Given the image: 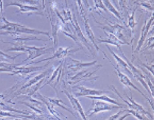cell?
Returning <instances> with one entry per match:
<instances>
[{
  "label": "cell",
  "instance_id": "obj_27",
  "mask_svg": "<svg viewBox=\"0 0 154 120\" xmlns=\"http://www.w3.org/2000/svg\"><path fill=\"white\" fill-rule=\"evenodd\" d=\"M75 2H76V4L78 5V9H79L80 11V14H81V16H84L86 14V12H85V10H84V6H83V3L82 0H75Z\"/></svg>",
  "mask_w": 154,
  "mask_h": 120
},
{
  "label": "cell",
  "instance_id": "obj_22",
  "mask_svg": "<svg viewBox=\"0 0 154 120\" xmlns=\"http://www.w3.org/2000/svg\"><path fill=\"white\" fill-rule=\"evenodd\" d=\"M7 118V117H13L16 118V119H38L39 117H38L37 116H35V114L32 115H22L17 113V114H13L11 112H8V111H1L0 110V118Z\"/></svg>",
  "mask_w": 154,
  "mask_h": 120
},
{
  "label": "cell",
  "instance_id": "obj_19",
  "mask_svg": "<svg viewBox=\"0 0 154 120\" xmlns=\"http://www.w3.org/2000/svg\"><path fill=\"white\" fill-rule=\"evenodd\" d=\"M83 19V23H84V27H85V29H86V35H87L88 38L89 39L90 42L94 44V47H95V50H97V52H99L100 49L98 47L97 44H96V39L94 38V35L93 33L92 30H91V27H90L89 24H88V21L87 19V17H86V15H84V16H82Z\"/></svg>",
  "mask_w": 154,
  "mask_h": 120
},
{
  "label": "cell",
  "instance_id": "obj_3",
  "mask_svg": "<svg viewBox=\"0 0 154 120\" xmlns=\"http://www.w3.org/2000/svg\"><path fill=\"white\" fill-rule=\"evenodd\" d=\"M102 65H96V66L92 69L82 70L74 76L71 77L69 80L67 81V83L70 85H72L82 81H88L91 83V84H93L96 81L97 79L99 78L95 74L100 69L102 68Z\"/></svg>",
  "mask_w": 154,
  "mask_h": 120
},
{
  "label": "cell",
  "instance_id": "obj_32",
  "mask_svg": "<svg viewBox=\"0 0 154 120\" xmlns=\"http://www.w3.org/2000/svg\"><path fill=\"white\" fill-rule=\"evenodd\" d=\"M123 112H125V111H124V110H123V111H119V112H118L117 113H116L115 115H114V116H110V117H109L108 119H118V116H119V115L121 114V113H123Z\"/></svg>",
  "mask_w": 154,
  "mask_h": 120
},
{
  "label": "cell",
  "instance_id": "obj_11",
  "mask_svg": "<svg viewBox=\"0 0 154 120\" xmlns=\"http://www.w3.org/2000/svg\"><path fill=\"white\" fill-rule=\"evenodd\" d=\"M49 62L43 66H27V64L24 65L23 66H17L10 75H19L20 77H26L28 76V75L31 76V75H32V74L40 72L41 70L47 68Z\"/></svg>",
  "mask_w": 154,
  "mask_h": 120
},
{
  "label": "cell",
  "instance_id": "obj_28",
  "mask_svg": "<svg viewBox=\"0 0 154 120\" xmlns=\"http://www.w3.org/2000/svg\"><path fill=\"white\" fill-rule=\"evenodd\" d=\"M135 12H136V10H134V11L132 12L131 15L129 16L128 24H129V27H130L132 29H134V27H135L136 24H137L135 19H134V14H135Z\"/></svg>",
  "mask_w": 154,
  "mask_h": 120
},
{
  "label": "cell",
  "instance_id": "obj_23",
  "mask_svg": "<svg viewBox=\"0 0 154 120\" xmlns=\"http://www.w3.org/2000/svg\"><path fill=\"white\" fill-rule=\"evenodd\" d=\"M17 6L19 8V11L17 13H29V12H33V11H38V8L36 6H30V5H25L22 3L19 2H11L6 5V7H9V6Z\"/></svg>",
  "mask_w": 154,
  "mask_h": 120
},
{
  "label": "cell",
  "instance_id": "obj_4",
  "mask_svg": "<svg viewBox=\"0 0 154 120\" xmlns=\"http://www.w3.org/2000/svg\"><path fill=\"white\" fill-rule=\"evenodd\" d=\"M82 47H79V48H72V47H59L58 50L54 52L53 55L52 56L47 57V58L43 59V60H38V61H31L27 63V65L32 63H42L44 61H49L51 60H55V59H58V60H63V59L66 58L69 55H71L72 54L75 53V52H78L79 50H82Z\"/></svg>",
  "mask_w": 154,
  "mask_h": 120
},
{
  "label": "cell",
  "instance_id": "obj_5",
  "mask_svg": "<svg viewBox=\"0 0 154 120\" xmlns=\"http://www.w3.org/2000/svg\"><path fill=\"white\" fill-rule=\"evenodd\" d=\"M63 60H62L60 63L55 69L52 71V75L50 77L46 83H44L42 85V88L45 86L46 85H50L53 89L55 90L56 94H58V89L60 88V79L62 78L63 76Z\"/></svg>",
  "mask_w": 154,
  "mask_h": 120
},
{
  "label": "cell",
  "instance_id": "obj_37",
  "mask_svg": "<svg viewBox=\"0 0 154 120\" xmlns=\"http://www.w3.org/2000/svg\"><path fill=\"white\" fill-rule=\"evenodd\" d=\"M53 1H54V2H56L58 1V0H53Z\"/></svg>",
  "mask_w": 154,
  "mask_h": 120
},
{
  "label": "cell",
  "instance_id": "obj_16",
  "mask_svg": "<svg viewBox=\"0 0 154 120\" xmlns=\"http://www.w3.org/2000/svg\"><path fill=\"white\" fill-rule=\"evenodd\" d=\"M153 16H151L148 21H145V23H144L143 27H142V32H141L140 38L138 42L137 49H136V52H139V51L141 50V48H142V44H143L145 38H146L147 34H148L149 30H150V27H151L152 24H153Z\"/></svg>",
  "mask_w": 154,
  "mask_h": 120
},
{
  "label": "cell",
  "instance_id": "obj_35",
  "mask_svg": "<svg viewBox=\"0 0 154 120\" xmlns=\"http://www.w3.org/2000/svg\"><path fill=\"white\" fill-rule=\"evenodd\" d=\"M42 8L44 10L45 9V0H42Z\"/></svg>",
  "mask_w": 154,
  "mask_h": 120
},
{
  "label": "cell",
  "instance_id": "obj_9",
  "mask_svg": "<svg viewBox=\"0 0 154 120\" xmlns=\"http://www.w3.org/2000/svg\"><path fill=\"white\" fill-rule=\"evenodd\" d=\"M50 12L49 13V18L50 19V23H51L52 29V38H53V42H54V46L55 47H57L58 42V34L59 31H60L62 26V22L60 23V19L55 13V9H54L53 5L51 6L50 8Z\"/></svg>",
  "mask_w": 154,
  "mask_h": 120
},
{
  "label": "cell",
  "instance_id": "obj_30",
  "mask_svg": "<svg viewBox=\"0 0 154 120\" xmlns=\"http://www.w3.org/2000/svg\"><path fill=\"white\" fill-rule=\"evenodd\" d=\"M22 55V54H19V55H16V56H14V57H12V56H11V55H8V54H5V52H3L2 51L0 50V55H1V56L5 57V58H7V59L8 58V59H11V60H14L16 58V57H17L18 56H19V55Z\"/></svg>",
  "mask_w": 154,
  "mask_h": 120
},
{
  "label": "cell",
  "instance_id": "obj_31",
  "mask_svg": "<svg viewBox=\"0 0 154 120\" xmlns=\"http://www.w3.org/2000/svg\"><path fill=\"white\" fill-rule=\"evenodd\" d=\"M4 12V5H3V1L0 0V19H2Z\"/></svg>",
  "mask_w": 154,
  "mask_h": 120
},
{
  "label": "cell",
  "instance_id": "obj_21",
  "mask_svg": "<svg viewBox=\"0 0 154 120\" xmlns=\"http://www.w3.org/2000/svg\"><path fill=\"white\" fill-rule=\"evenodd\" d=\"M86 97L89 98V99H91V100H101V101L106 102V103H111V104L116 105V106H121V107H122L123 108H128V106H126V105L125 106V105H122V104H121V103H118L117 100L109 97H108L107 95H105V94H104L100 95V96H88V97Z\"/></svg>",
  "mask_w": 154,
  "mask_h": 120
},
{
  "label": "cell",
  "instance_id": "obj_17",
  "mask_svg": "<svg viewBox=\"0 0 154 120\" xmlns=\"http://www.w3.org/2000/svg\"><path fill=\"white\" fill-rule=\"evenodd\" d=\"M105 33H106V35H107L108 38L107 39H97V41L99 43H106V44H110L111 45L113 46H115V47H118V48L121 51V52H122V50H121V45H123V44H128V43H126V42H122V41L119 40V38L117 37V36H115L114 35V34L112 33H108L107 32H105Z\"/></svg>",
  "mask_w": 154,
  "mask_h": 120
},
{
  "label": "cell",
  "instance_id": "obj_13",
  "mask_svg": "<svg viewBox=\"0 0 154 120\" xmlns=\"http://www.w3.org/2000/svg\"><path fill=\"white\" fill-rule=\"evenodd\" d=\"M94 20H95V19H94ZM95 21L96 22L99 23L97 21L95 20ZM102 24V25L97 26V27L103 29L105 32H106H106H109L110 33L114 34V35L117 36L119 40L122 41V42H124L128 43L125 41V38H124L123 34H122V31L125 30V29H124L123 27H122V26H120L119 24ZM128 44H130V43H128Z\"/></svg>",
  "mask_w": 154,
  "mask_h": 120
},
{
  "label": "cell",
  "instance_id": "obj_15",
  "mask_svg": "<svg viewBox=\"0 0 154 120\" xmlns=\"http://www.w3.org/2000/svg\"><path fill=\"white\" fill-rule=\"evenodd\" d=\"M63 93L65 94V95H66L67 98H68L69 100L73 109L75 110L76 112H78L80 115H81L82 119L84 120L87 119L86 113H85L84 111H83V107H82L81 104L80 103V102L78 101V100L77 99L76 97H75V95L72 94L70 93V92H69L67 90H63Z\"/></svg>",
  "mask_w": 154,
  "mask_h": 120
},
{
  "label": "cell",
  "instance_id": "obj_2",
  "mask_svg": "<svg viewBox=\"0 0 154 120\" xmlns=\"http://www.w3.org/2000/svg\"><path fill=\"white\" fill-rule=\"evenodd\" d=\"M2 21H3L4 24L0 25V30H3L5 32H1L0 35H12L18 36L19 33L30 34V35H44L50 38V39L51 40L50 32H49L30 28V27H27V26L22 25L21 24H18V23L11 22V21H8L7 19L4 16L2 18Z\"/></svg>",
  "mask_w": 154,
  "mask_h": 120
},
{
  "label": "cell",
  "instance_id": "obj_7",
  "mask_svg": "<svg viewBox=\"0 0 154 120\" xmlns=\"http://www.w3.org/2000/svg\"><path fill=\"white\" fill-rule=\"evenodd\" d=\"M109 88H111L112 91H114V92H115V93L117 94L118 96H119V97H120L122 100H123L124 103H126V106H128V108H129L130 109L134 110V111H137V112L141 113V114H142V115H146V116H147V117L150 118L151 119H153V116L151 115V113H150L148 112V111H147L146 110H145V108H143V107L141 106V105L138 104L137 103H136V102L134 101V100L132 98V97H128L127 95L126 97H127L128 100H126L124 99V98L122 97V96H121L120 94L118 92L117 89L116 88V87L114 86V85H110V86H109Z\"/></svg>",
  "mask_w": 154,
  "mask_h": 120
},
{
  "label": "cell",
  "instance_id": "obj_29",
  "mask_svg": "<svg viewBox=\"0 0 154 120\" xmlns=\"http://www.w3.org/2000/svg\"><path fill=\"white\" fill-rule=\"evenodd\" d=\"M94 5H95L96 9H100V10H103L106 12L107 9H106L105 5H103V2L102 0H94Z\"/></svg>",
  "mask_w": 154,
  "mask_h": 120
},
{
  "label": "cell",
  "instance_id": "obj_1",
  "mask_svg": "<svg viewBox=\"0 0 154 120\" xmlns=\"http://www.w3.org/2000/svg\"><path fill=\"white\" fill-rule=\"evenodd\" d=\"M15 41L16 42H7L8 44H13V47L6 50V52H11V51H13V52H22L24 53L28 54V57L25 60H23L21 63V65L24 64L25 62L29 61V60L30 62L31 60L36 59L42 55L51 53L52 52H53L54 48H55V47H34V46H27L24 44L23 38H16Z\"/></svg>",
  "mask_w": 154,
  "mask_h": 120
},
{
  "label": "cell",
  "instance_id": "obj_33",
  "mask_svg": "<svg viewBox=\"0 0 154 120\" xmlns=\"http://www.w3.org/2000/svg\"><path fill=\"white\" fill-rule=\"evenodd\" d=\"M82 1H83V5H84L85 7H86L88 8H90L89 4H88V0H82Z\"/></svg>",
  "mask_w": 154,
  "mask_h": 120
},
{
  "label": "cell",
  "instance_id": "obj_34",
  "mask_svg": "<svg viewBox=\"0 0 154 120\" xmlns=\"http://www.w3.org/2000/svg\"><path fill=\"white\" fill-rule=\"evenodd\" d=\"M130 113H128V114H126V115H125V116H122V117H119V119H119V120H121V119H125V118H126L127 117V116H130Z\"/></svg>",
  "mask_w": 154,
  "mask_h": 120
},
{
  "label": "cell",
  "instance_id": "obj_36",
  "mask_svg": "<svg viewBox=\"0 0 154 120\" xmlns=\"http://www.w3.org/2000/svg\"><path fill=\"white\" fill-rule=\"evenodd\" d=\"M112 1H113V2H114V4H115V5H116V6H117V4H116V2H115V0H112Z\"/></svg>",
  "mask_w": 154,
  "mask_h": 120
},
{
  "label": "cell",
  "instance_id": "obj_20",
  "mask_svg": "<svg viewBox=\"0 0 154 120\" xmlns=\"http://www.w3.org/2000/svg\"><path fill=\"white\" fill-rule=\"evenodd\" d=\"M0 110H1V111H8V112H11V113H19V114H25V115L30 114V112H29V111H21V110L16 109V108H14V107H11L9 105V103L2 99H0Z\"/></svg>",
  "mask_w": 154,
  "mask_h": 120
},
{
  "label": "cell",
  "instance_id": "obj_10",
  "mask_svg": "<svg viewBox=\"0 0 154 120\" xmlns=\"http://www.w3.org/2000/svg\"><path fill=\"white\" fill-rule=\"evenodd\" d=\"M72 89L74 91V95L76 97H82L88 96H100V95L104 94L109 93V91H103V90L92 89V88H88L82 85H73Z\"/></svg>",
  "mask_w": 154,
  "mask_h": 120
},
{
  "label": "cell",
  "instance_id": "obj_6",
  "mask_svg": "<svg viewBox=\"0 0 154 120\" xmlns=\"http://www.w3.org/2000/svg\"><path fill=\"white\" fill-rule=\"evenodd\" d=\"M117 108H122V107L111 104V103H106V102L101 101V100L100 101V100H93L91 109L88 110L86 112V115L88 116H91L100 112L112 111V110L117 109Z\"/></svg>",
  "mask_w": 154,
  "mask_h": 120
},
{
  "label": "cell",
  "instance_id": "obj_26",
  "mask_svg": "<svg viewBox=\"0 0 154 120\" xmlns=\"http://www.w3.org/2000/svg\"><path fill=\"white\" fill-rule=\"evenodd\" d=\"M102 1L103 2V5H105V7L107 9V11H110L111 14H114L116 17L119 19V20H122V16H120L119 13L116 10V8L113 6V5L111 4L109 0H102Z\"/></svg>",
  "mask_w": 154,
  "mask_h": 120
},
{
  "label": "cell",
  "instance_id": "obj_12",
  "mask_svg": "<svg viewBox=\"0 0 154 120\" xmlns=\"http://www.w3.org/2000/svg\"><path fill=\"white\" fill-rule=\"evenodd\" d=\"M64 63H66L67 69H68L69 71L75 72H78V71L83 69L84 68H86V67L95 66V64L97 63V60H94V61L91 62H83L81 61V60H75V59L72 58V57H68L65 60Z\"/></svg>",
  "mask_w": 154,
  "mask_h": 120
},
{
  "label": "cell",
  "instance_id": "obj_25",
  "mask_svg": "<svg viewBox=\"0 0 154 120\" xmlns=\"http://www.w3.org/2000/svg\"><path fill=\"white\" fill-rule=\"evenodd\" d=\"M47 100H49V102H50L52 105H54L55 106H58V107H59V108H61L62 109L68 111V112L72 113L74 116H75V117H76V116H75V113H74L72 111H71V109H69V108L68 106H67L66 104H65V103H63V102L60 99H59V98H50V97H47Z\"/></svg>",
  "mask_w": 154,
  "mask_h": 120
},
{
  "label": "cell",
  "instance_id": "obj_18",
  "mask_svg": "<svg viewBox=\"0 0 154 120\" xmlns=\"http://www.w3.org/2000/svg\"><path fill=\"white\" fill-rule=\"evenodd\" d=\"M35 95H36V97L38 98H39V99L42 100V103L45 105V107H47V110L49 111V112L51 113L52 116H53L54 118H55L56 119H62L61 116H63L62 114L60 115L56 111H55V106H54V105H52L50 102H49V100H47V97H44L43 95H42L40 93H39V92H38V91L35 93ZM64 117H66V116H64Z\"/></svg>",
  "mask_w": 154,
  "mask_h": 120
},
{
  "label": "cell",
  "instance_id": "obj_24",
  "mask_svg": "<svg viewBox=\"0 0 154 120\" xmlns=\"http://www.w3.org/2000/svg\"><path fill=\"white\" fill-rule=\"evenodd\" d=\"M107 47H108V49H109V50L110 51L111 55H112L113 56H114V58L116 59V61H117V66L119 67H119H121L122 69L125 70L126 72H128L129 75H131V76H132L131 72V70H130V68H129L128 64L127 62H126L125 60H124L123 59L121 58V57L119 56H118L117 55H116V54L114 53V52L111 50V48L109 47V46H107Z\"/></svg>",
  "mask_w": 154,
  "mask_h": 120
},
{
  "label": "cell",
  "instance_id": "obj_14",
  "mask_svg": "<svg viewBox=\"0 0 154 120\" xmlns=\"http://www.w3.org/2000/svg\"><path fill=\"white\" fill-rule=\"evenodd\" d=\"M114 66V69H115L116 73H117L118 78H119V81H120L121 83H122V84H123L124 85H125V86L128 87V88L129 89H131V88H134V89L137 90V91H138L139 93H140L141 94H142V96H143L145 98V99H146L147 100H148V102L150 103V105H151V106L153 108V103H152L151 100L149 99V97H147L145 96V95L144 94L143 92L141 91L140 88H137V87L136 86V85H134V83H133L131 81L130 79H129L127 75H125V74L122 73V72H120V70L119 69V68H118V67H116L115 66Z\"/></svg>",
  "mask_w": 154,
  "mask_h": 120
},
{
  "label": "cell",
  "instance_id": "obj_8",
  "mask_svg": "<svg viewBox=\"0 0 154 120\" xmlns=\"http://www.w3.org/2000/svg\"><path fill=\"white\" fill-rule=\"evenodd\" d=\"M70 22L72 23V26L74 35L75 36L77 40L79 42V43L81 42L82 44H83V45H84L85 47L89 50V52H91V55L94 56V50H93V47L90 45V44L88 43V41L87 40V38H86L84 36V35H83V32H82L81 30V27H80L79 24H78V22L77 21L76 19H75V15H73L72 19V21H70Z\"/></svg>",
  "mask_w": 154,
  "mask_h": 120
}]
</instances>
